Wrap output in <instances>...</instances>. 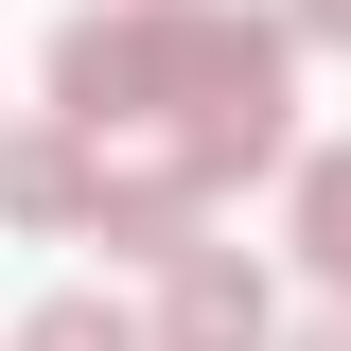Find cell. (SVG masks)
<instances>
[{
  "label": "cell",
  "mask_w": 351,
  "mask_h": 351,
  "mask_svg": "<svg viewBox=\"0 0 351 351\" xmlns=\"http://www.w3.org/2000/svg\"><path fill=\"white\" fill-rule=\"evenodd\" d=\"M281 18H228V0H88L53 36V106L71 141H123V123H176V176L228 193V176L281 158Z\"/></svg>",
  "instance_id": "1"
},
{
  "label": "cell",
  "mask_w": 351,
  "mask_h": 351,
  "mask_svg": "<svg viewBox=\"0 0 351 351\" xmlns=\"http://www.w3.org/2000/svg\"><path fill=\"white\" fill-rule=\"evenodd\" d=\"M141 334H158V351H281V299H263V263H246V246H176Z\"/></svg>",
  "instance_id": "2"
},
{
  "label": "cell",
  "mask_w": 351,
  "mask_h": 351,
  "mask_svg": "<svg viewBox=\"0 0 351 351\" xmlns=\"http://www.w3.org/2000/svg\"><path fill=\"white\" fill-rule=\"evenodd\" d=\"M88 176H106V141L18 123V141H0V211H18V228H88Z\"/></svg>",
  "instance_id": "3"
},
{
  "label": "cell",
  "mask_w": 351,
  "mask_h": 351,
  "mask_svg": "<svg viewBox=\"0 0 351 351\" xmlns=\"http://www.w3.org/2000/svg\"><path fill=\"white\" fill-rule=\"evenodd\" d=\"M299 263L351 299V141H334V158H299Z\"/></svg>",
  "instance_id": "4"
},
{
  "label": "cell",
  "mask_w": 351,
  "mask_h": 351,
  "mask_svg": "<svg viewBox=\"0 0 351 351\" xmlns=\"http://www.w3.org/2000/svg\"><path fill=\"white\" fill-rule=\"evenodd\" d=\"M18 351H158V334H141L123 299H36V316H18Z\"/></svg>",
  "instance_id": "5"
},
{
  "label": "cell",
  "mask_w": 351,
  "mask_h": 351,
  "mask_svg": "<svg viewBox=\"0 0 351 351\" xmlns=\"http://www.w3.org/2000/svg\"><path fill=\"white\" fill-rule=\"evenodd\" d=\"M281 36H316V53H351V0H299V18H281Z\"/></svg>",
  "instance_id": "6"
},
{
  "label": "cell",
  "mask_w": 351,
  "mask_h": 351,
  "mask_svg": "<svg viewBox=\"0 0 351 351\" xmlns=\"http://www.w3.org/2000/svg\"><path fill=\"white\" fill-rule=\"evenodd\" d=\"M281 351H351V316H316V334H281Z\"/></svg>",
  "instance_id": "7"
}]
</instances>
